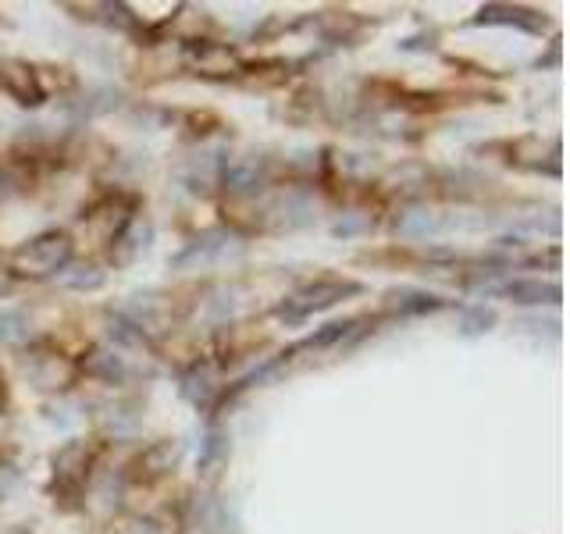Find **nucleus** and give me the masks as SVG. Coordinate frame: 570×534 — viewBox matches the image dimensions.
I'll use <instances>...</instances> for the list:
<instances>
[{
	"instance_id": "f257e3e1",
	"label": "nucleus",
	"mask_w": 570,
	"mask_h": 534,
	"mask_svg": "<svg viewBox=\"0 0 570 534\" xmlns=\"http://www.w3.org/2000/svg\"><path fill=\"white\" fill-rule=\"evenodd\" d=\"M71 257H76V243H71L68 231L53 228L18 243L8 257V271L26 281H43V278H58L71 264Z\"/></svg>"
},
{
	"instance_id": "f03ea898",
	"label": "nucleus",
	"mask_w": 570,
	"mask_h": 534,
	"mask_svg": "<svg viewBox=\"0 0 570 534\" xmlns=\"http://www.w3.org/2000/svg\"><path fill=\"white\" fill-rule=\"evenodd\" d=\"M97 456L100 449L86 438H71L65 442L50 459V495L53 503L61 506H76V498H82L89 477L97 471Z\"/></svg>"
},
{
	"instance_id": "7ed1b4c3",
	"label": "nucleus",
	"mask_w": 570,
	"mask_h": 534,
	"mask_svg": "<svg viewBox=\"0 0 570 534\" xmlns=\"http://www.w3.org/2000/svg\"><path fill=\"white\" fill-rule=\"evenodd\" d=\"M364 285L353 278H338V275H321L307 285H299L296 293H289L282 303H275V317L285 325H299L321 310H332L335 303H343L350 296H361Z\"/></svg>"
},
{
	"instance_id": "20e7f679",
	"label": "nucleus",
	"mask_w": 570,
	"mask_h": 534,
	"mask_svg": "<svg viewBox=\"0 0 570 534\" xmlns=\"http://www.w3.org/2000/svg\"><path fill=\"white\" fill-rule=\"evenodd\" d=\"M243 254V243L236 231L228 228H207L200 236H193L178 254L171 257L175 271H204V267H214L228 257H239Z\"/></svg>"
},
{
	"instance_id": "39448f33",
	"label": "nucleus",
	"mask_w": 570,
	"mask_h": 534,
	"mask_svg": "<svg viewBox=\"0 0 570 534\" xmlns=\"http://www.w3.org/2000/svg\"><path fill=\"white\" fill-rule=\"evenodd\" d=\"M22 370L26 378L40 388V392H68L79 378V367L76 360H68L65 353L50 349V346H32L22 356Z\"/></svg>"
},
{
	"instance_id": "423d86ee",
	"label": "nucleus",
	"mask_w": 570,
	"mask_h": 534,
	"mask_svg": "<svg viewBox=\"0 0 570 534\" xmlns=\"http://www.w3.org/2000/svg\"><path fill=\"white\" fill-rule=\"evenodd\" d=\"M314 221V200L303 189H285L261 204V225L275 231H293Z\"/></svg>"
},
{
	"instance_id": "0eeeda50",
	"label": "nucleus",
	"mask_w": 570,
	"mask_h": 534,
	"mask_svg": "<svg viewBox=\"0 0 570 534\" xmlns=\"http://www.w3.org/2000/svg\"><path fill=\"white\" fill-rule=\"evenodd\" d=\"M267 182H272V157L267 154H236V157H225V168H222V186L236 196H254L261 192Z\"/></svg>"
},
{
	"instance_id": "6e6552de",
	"label": "nucleus",
	"mask_w": 570,
	"mask_h": 534,
	"mask_svg": "<svg viewBox=\"0 0 570 534\" xmlns=\"http://www.w3.org/2000/svg\"><path fill=\"white\" fill-rule=\"evenodd\" d=\"M0 89H4L18 107L47 103V86H43L40 68L22 58H0Z\"/></svg>"
},
{
	"instance_id": "1a4fd4ad",
	"label": "nucleus",
	"mask_w": 570,
	"mask_h": 534,
	"mask_svg": "<svg viewBox=\"0 0 570 534\" xmlns=\"http://www.w3.org/2000/svg\"><path fill=\"white\" fill-rule=\"evenodd\" d=\"M186 65L204 79H236L246 71V61L228 43L196 40L186 47Z\"/></svg>"
},
{
	"instance_id": "9d476101",
	"label": "nucleus",
	"mask_w": 570,
	"mask_h": 534,
	"mask_svg": "<svg viewBox=\"0 0 570 534\" xmlns=\"http://www.w3.org/2000/svg\"><path fill=\"white\" fill-rule=\"evenodd\" d=\"M481 293H495L517 307H557L563 299L560 281H542V278H513V281H478Z\"/></svg>"
},
{
	"instance_id": "9b49d317",
	"label": "nucleus",
	"mask_w": 570,
	"mask_h": 534,
	"mask_svg": "<svg viewBox=\"0 0 570 534\" xmlns=\"http://www.w3.org/2000/svg\"><path fill=\"white\" fill-rule=\"evenodd\" d=\"M136 218V200L129 196H104L100 204H94L89 210H82V225L86 231H94L100 243L111 246L118 239V231Z\"/></svg>"
},
{
	"instance_id": "f8f14e48",
	"label": "nucleus",
	"mask_w": 570,
	"mask_h": 534,
	"mask_svg": "<svg viewBox=\"0 0 570 534\" xmlns=\"http://www.w3.org/2000/svg\"><path fill=\"white\" fill-rule=\"evenodd\" d=\"M183 534H239L236 516L214 495H196L186 506L183 516Z\"/></svg>"
},
{
	"instance_id": "ddd939ff",
	"label": "nucleus",
	"mask_w": 570,
	"mask_h": 534,
	"mask_svg": "<svg viewBox=\"0 0 570 534\" xmlns=\"http://www.w3.org/2000/svg\"><path fill=\"white\" fill-rule=\"evenodd\" d=\"M222 388L225 385H222V374L214 360H193L183 374H178V392H183V399L193 403L196 409H214Z\"/></svg>"
},
{
	"instance_id": "4468645a",
	"label": "nucleus",
	"mask_w": 570,
	"mask_h": 534,
	"mask_svg": "<svg viewBox=\"0 0 570 534\" xmlns=\"http://www.w3.org/2000/svg\"><path fill=\"white\" fill-rule=\"evenodd\" d=\"M453 228V221L445 218V214L432 210V207H421V204H410L396 214V221H392V231H396V239H406V243H424V239H439L445 231Z\"/></svg>"
},
{
	"instance_id": "2eb2a0df",
	"label": "nucleus",
	"mask_w": 570,
	"mask_h": 534,
	"mask_svg": "<svg viewBox=\"0 0 570 534\" xmlns=\"http://www.w3.org/2000/svg\"><path fill=\"white\" fill-rule=\"evenodd\" d=\"M118 314L129 320V325H136L147 338L171 328V303L157 293H136L125 307H118Z\"/></svg>"
},
{
	"instance_id": "dca6fc26",
	"label": "nucleus",
	"mask_w": 570,
	"mask_h": 534,
	"mask_svg": "<svg viewBox=\"0 0 570 534\" xmlns=\"http://www.w3.org/2000/svg\"><path fill=\"white\" fill-rule=\"evenodd\" d=\"M178 459H183V442H178V438H160V442L147 445V449L136 456L132 477L154 485V481H160V477H168V474L178 471Z\"/></svg>"
},
{
	"instance_id": "f3484780",
	"label": "nucleus",
	"mask_w": 570,
	"mask_h": 534,
	"mask_svg": "<svg viewBox=\"0 0 570 534\" xmlns=\"http://www.w3.org/2000/svg\"><path fill=\"white\" fill-rule=\"evenodd\" d=\"M79 374H86V378H94L100 385H125L129 382V360L111 349V346H94V349H86V356L76 364Z\"/></svg>"
},
{
	"instance_id": "a211bd4d",
	"label": "nucleus",
	"mask_w": 570,
	"mask_h": 534,
	"mask_svg": "<svg viewBox=\"0 0 570 534\" xmlns=\"http://www.w3.org/2000/svg\"><path fill=\"white\" fill-rule=\"evenodd\" d=\"M150 246H154V221L136 214V218L118 231V239L111 243V260L118 267H129L147 254Z\"/></svg>"
},
{
	"instance_id": "6ab92c4d",
	"label": "nucleus",
	"mask_w": 570,
	"mask_h": 534,
	"mask_svg": "<svg viewBox=\"0 0 570 534\" xmlns=\"http://www.w3.org/2000/svg\"><path fill=\"white\" fill-rule=\"evenodd\" d=\"M445 307V299L417 289V285H400V289H389L382 296V310L385 314H400V317H421V314H435Z\"/></svg>"
},
{
	"instance_id": "aec40b11",
	"label": "nucleus",
	"mask_w": 570,
	"mask_h": 534,
	"mask_svg": "<svg viewBox=\"0 0 570 534\" xmlns=\"http://www.w3.org/2000/svg\"><path fill=\"white\" fill-rule=\"evenodd\" d=\"M222 168H225V154L222 150H200L193 154L178 178L189 192H210L214 186H222Z\"/></svg>"
},
{
	"instance_id": "412c9836",
	"label": "nucleus",
	"mask_w": 570,
	"mask_h": 534,
	"mask_svg": "<svg viewBox=\"0 0 570 534\" xmlns=\"http://www.w3.org/2000/svg\"><path fill=\"white\" fill-rule=\"evenodd\" d=\"M478 26H513L524 32H546V14L521 4H485L474 18Z\"/></svg>"
},
{
	"instance_id": "4be33fe9",
	"label": "nucleus",
	"mask_w": 570,
	"mask_h": 534,
	"mask_svg": "<svg viewBox=\"0 0 570 534\" xmlns=\"http://www.w3.org/2000/svg\"><path fill=\"white\" fill-rule=\"evenodd\" d=\"M232 459V435L222 432V427H210L200 442V456H196V471H200L204 481H218Z\"/></svg>"
},
{
	"instance_id": "5701e85b",
	"label": "nucleus",
	"mask_w": 570,
	"mask_h": 534,
	"mask_svg": "<svg viewBox=\"0 0 570 534\" xmlns=\"http://www.w3.org/2000/svg\"><path fill=\"white\" fill-rule=\"evenodd\" d=\"M495 325H499V314L492 307H485V303H471V307H463L456 317V335L478 338V335H489Z\"/></svg>"
},
{
	"instance_id": "b1692460",
	"label": "nucleus",
	"mask_w": 570,
	"mask_h": 534,
	"mask_svg": "<svg viewBox=\"0 0 570 534\" xmlns=\"http://www.w3.org/2000/svg\"><path fill=\"white\" fill-rule=\"evenodd\" d=\"M58 285H65V289H79V293H86V289H100L104 285V271L97 264H76V267H65V271L58 275Z\"/></svg>"
},
{
	"instance_id": "393cba45",
	"label": "nucleus",
	"mask_w": 570,
	"mask_h": 534,
	"mask_svg": "<svg viewBox=\"0 0 570 534\" xmlns=\"http://www.w3.org/2000/svg\"><path fill=\"white\" fill-rule=\"evenodd\" d=\"M29 338V320L22 310H0V343L18 346Z\"/></svg>"
},
{
	"instance_id": "a878e982",
	"label": "nucleus",
	"mask_w": 570,
	"mask_h": 534,
	"mask_svg": "<svg viewBox=\"0 0 570 534\" xmlns=\"http://www.w3.org/2000/svg\"><path fill=\"white\" fill-rule=\"evenodd\" d=\"M371 228V218L367 214H346L343 221H335L332 225V236H338V239H353V236H361V231H367Z\"/></svg>"
},
{
	"instance_id": "bb28decb",
	"label": "nucleus",
	"mask_w": 570,
	"mask_h": 534,
	"mask_svg": "<svg viewBox=\"0 0 570 534\" xmlns=\"http://www.w3.org/2000/svg\"><path fill=\"white\" fill-rule=\"evenodd\" d=\"M18 481H22V471H18V459L14 456H0V498H8Z\"/></svg>"
},
{
	"instance_id": "cd10ccee",
	"label": "nucleus",
	"mask_w": 570,
	"mask_h": 534,
	"mask_svg": "<svg viewBox=\"0 0 570 534\" xmlns=\"http://www.w3.org/2000/svg\"><path fill=\"white\" fill-rule=\"evenodd\" d=\"M129 534H160V531H157L154 524H132V531H129Z\"/></svg>"
},
{
	"instance_id": "c85d7f7f",
	"label": "nucleus",
	"mask_w": 570,
	"mask_h": 534,
	"mask_svg": "<svg viewBox=\"0 0 570 534\" xmlns=\"http://www.w3.org/2000/svg\"><path fill=\"white\" fill-rule=\"evenodd\" d=\"M4 396H8V382H4V370H0V403H4Z\"/></svg>"
}]
</instances>
